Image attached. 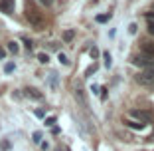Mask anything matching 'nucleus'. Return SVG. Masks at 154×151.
I'll return each instance as SVG.
<instances>
[{"instance_id":"26","label":"nucleus","mask_w":154,"mask_h":151,"mask_svg":"<svg viewBox=\"0 0 154 151\" xmlns=\"http://www.w3.org/2000/svg\"><path fill=\"white\" fill-rule=\"evenodd\" d=\"M40 145H42V149H48V147H50V143H48V141H42Z\"/></svg>"},{"instance_id":"12","label":"nucleus","mask_w":154,"mask_h":151,"mask_svg":"<svg viewBox=\"0 0 154 151\" xmlns=\"http://www.w3.org/2000/svg\"><path fill=\"white\" fill-rule=\"evenodd\" d=\"M14 70H16V64H14V62H6L4 64V74H12Z\"/></svg>"},{"instance_id":"5","label":"nucleus","mask_w":154,"mask_h":151,"mask_svg":"<svg viewBox=\"0 0 154 151\" xmlns=\"http://www.w3.org/2000/svg\"><path fill=\"white\" fill-rule=\"evenodd\" d=\"M131 115L136 117V119H140V121H150V119H152V115H150L148 111H142V110H132Z\"/></svg>"},{"instance_id":"7","label":"nucleus","mask_w":154,"mask_h":151,"mask_svg":"<svg viewBox=\"0 0 154 151\" xmlns=\"http://www.w3.org/2000/svg\"><path fill=\"white\" fill-rule=\"evenodd\" d=\"M24 92H26V96L28 97H32V100H42V92L40 90H36V87H26V90H24Z\"/></svg>"},{"instance_id":"16","label":"nucleus","mask_w":154,"mask_h":151,"mask_svg":"<svg viewBox=\"0 0 154 151\" xmlns=\"http://www.w3.org/2000/svg\"><path fill=\"white\" fill-rule=\"evenodd\" d=\"M57 60H59V62H61V64H63V66H69V64H71V62H69V60H67V56H65V54H61V52H59V54H57Z\"/></svg>"},{"instance_id":"21","label":"nucleus","mask_w":154,"mask_h":151,"mask_svg":"<svg viewBox=\"0 0 154 151\" xmlns=\"http://www.w3.org/2000/svg\"><path fill=\"white\" fill-rule=\"evenodd\" d=\"M136 30H138V26H136V24L132 22L131 26H128V32H131V34H136Z\"/></svg>"},{"instance_id":"18","label":"nucleus","mask_w":154,"mask_h":151,"mask_svg":"<svg viewBox=\"0 0 154 151\" xmlns=\"http://www.w3.org/2000/svg\"><path fill=\"white\" fill-rule=\"evenodd\" d=\"M55 121H57V117H55V115H50V117H45V121H44V123H45V125H50V127H51V125H54Z\"/></svg>"},{"instance_id":"20","label":"nucleus","mask_w":154,"mask_h":151,"mask_svg":"<svg viewBox=\"0 0 154 151\" xmlns=\"http://www.w3.org/2000/svg\"><path fill=\"white\" fill-rule=\"evenodd\" d=\"M89 54H91V58H93V60H95V58H99V50H97L95 46H93V48L89 50Z\"/></svg>"},{"instance_id":"24","label":"nucleus","mask_w":154,"mask_h":151,"mask_svg":"<svg viewBox=\"0 0 154 151\" xmlns=\"http://www.w3.org/2000/svg\"><path fill=\"white\" fill-rule=\"evenodd\" d=\"M24 46H26L28 50H32V40H24Z\"/></svg>"},{"instance_id":"27","label":"nucleus","mask_w":154,"mask_h":151,"mask_svg":"<svg viewBox=\"0 0 154 151\" xmlns=\"http://www.w3.org/2000/svg\"><path fill=\"white\" fill-rule=\"evenodd\" d=\"M6 58V50H2V48H0V60H4Z\"/></svg>"},{"instance_id":"23","label":"nucleus","mask_w":154,"mask_h":151,"mask_svg":"<svg viewBox=\"0 0 154 151\" xmlns=\"http://www.w3.org/2000/svg\"><path fill=\"white\" fill-rule=\"evenodd\" d=\"M2 149L8 151V149H10V141H6V139H4V141H2Z\"/></svg>"},{"instance_id":"25","label":"nucleus","mask_w":154,"mask_h":151,"mask_svg":"<svg viewBox=\"0 0 154 151\" xmlns=\"http://www.w3.org/2000/svg\"><path fill=\"white\" fill-rule=\"evenodd\" d=\"M148 34H154V22H148Z\"/></svg>"},{"instance_id":"1","label":"nucleus","mask_w":154,"mask_h":151,"mask_svg":"<svg viewBox=\"0 0 154 151\" xmlns=\"http://www.w3.org/2000/svg\"><path fill=\"white\" fill-rule=\"evenodd\" d=\"M26 20L32 24L36 30H45V18H44V14H42L40 8H38L34 2H30V0H26Z\"/></svg>"},{"instance_id":"15","label":"nucleus","mask_w":154,"mask_h":151,"mask_svg":"<svg viewBox=\"0 0 154 151\" xmlns=\"http://www.w3.org/2000/svg\"><path fill=\"white\" fill-rule=\"evenodd\" d=\"M38 62H40V64H48V62H50V56L42 52V54H38Z\"/></svg>"},{"instance_id":"19","label":"nucleus","mask_w":154,"mask_h":151,"mask_svg":"<svg viewBox=\"0 0 154 151\" xmlns=\"http://www.w3.org/2000/svg\"><path fill=\"white\" fill-rule=\"evenodd\" d=\"M32 141H34V143H42V133H40V131H34Z\"/></svg>"},{"instance_id":"9","label":"nucleus","mask_w":154,"mask_h":151,"mask_svg":"<svg viewBox=\"0 0 154 151\" xmlns=\"http://www.w3.org/2000/svg\"><path fill=\"white\" fill-rule=\"evenodd\" d=\"M127 125L131 129H136V131H142L146 127V123H142V121H127Z\"/></svg>"},{"instance_id":"14","label":"nucleus","mask_w":154,"mask_h":151,"mask_svg":"<svg viewBox=\"0 0 154 151\" xmlns=\"http://www.w3.org/2000/svg\"><path fill=\"white\" fill-rule=\"evenodd\" d=\"M109 18H111V14H99V16H95V20H97L99 24H105Z\"/></svg>"},{"instance_id":"8","label":"nucleus","mask_w":154,"mask_h":151,"mask_svg":"<svg viewBox=\"0 0 154 151\" xmlns=\"http://www.w3.org/2000/svg\"><path fill=\"white\" fill-rule=\"evenodd\" d=\"M142 52H144V56H150V58H154V44L152 42H142Z\"/></svg>"},{"instance_id":"6","label":"nucleus","mask_w":154,"mask_h":151,"mask_svg":"<svg viewBox=\"0 0 154 151\" xmlns=\"http://www.w3.org/2000/svg\"><path fill=\"white\" fill-rule=\"evenodd\" d=\"M0 10L4 14H12L14 12V0H0Z\"/></svg>"},{"instance_id":"3","label":"nucleus","mask_w":154,"mask_h":151,"mask_svg":"<svg viewBox=\"0 0 154 151\" xmlns=\"http://www.w3.org/2000/svg\"><path fill=\"white\" fill-rule=\"evenodd\" d=\"M134 66H140V68H150V66L154 64V58H150V56H144V54H140V56H134V58L131 60Z\"/></svg>"},{"instance_id":"4","label":"nucleus","mask_w":154,"mask_h":151,"mask_svg":"<svg viewBox=\"0 0 154 151\" xmlns=\"http://www.w3.org/2000/svg\"><path fill=\"white\" fill-rule=\"evenodd\" d=\"M73 96H75V101L81 107H87V96H85V90L83 87H75V94Z\"/></svg>"},{"instance_id":"28","label":"nucleus","mask_w":154,"mask_h":151,"mask_svg":"<svg viewBox=\"0 0 154 151\" xmlns=\"http://www.w3.org/2000/svg\"><path fill=\"white\" fill-rule=\"evenodd\" d=\"M40 2H42V4H45V6H50L51 2H54V0H40Z\"/></svg>"},{"instance_id":"11","label":"nucleus","mask_w":154,"mask_h":151,"mask_svg":"<svg viewBox=\"0 0 154 151\" xmlns=\"http://www.w3.org/2000/svg\"><path fill=\"white\" fill-rule=\"evenodd\" d=\"M103 60H105V66H107V68H111V66H113V58H111L109 52H103Z\"/></svg>"},{"instance_id":"29","label":"nucleus","mask_w":154,"mask_h":151,"mask_svg":"<svg viewBox=\"0 0 154 151\" xmlns=\"http://www.w3.org/2000/svg\"><path fill=\"white\" fill-rule=\"evenodd\" d=\"M146 18H154V12H146Z\"/></svg>"},{"instance_id":"17","label":"nucleus","mask_w":154,"mask_h":151,"mask_svg":"<svg viewBox=\"0 0 154 151\" xmlns=\"http://www.w3.org/2000/svg\"><path fill=\"white\" fill-rule=\"evenodd\" d=\"M50 82H51V87L55 90V87H57V74H55V72L50 74Z\"/></svg>"},{"instance_id":"10","label":"nucleus","mask_w":154,"mask_h":151,"mask_svg":"<svg viewBox=\"0 0 154 151\" xmlns=\"http://www.w3.org/2000/svg\"><path fill=\"white\" fill-rule=\"evenodd\" d=\"M8 52H12V54H18V52H20L18 42H8Z\"/></svg>"},{"instance_id":"2","label":"nucleus","mask_w":154,"mask_h":151,"mask_svg":"<svg viewBox=\"0 0 154 151\" xmlns=\"http://www.w3.org/2000/svg\"><path fill=\"white\" fill-rule=\"evenodd\" d=\"M134 80H136V84H140V86H148V87L154 86V74L152 72H146V70H142Z\"/></svg>"},{"instance_id":"13","label":"nucleus","mask_w":154,"mask_h":151,"mask_svg":"<svg viewBox=\"0 0 154 151\" xmlns=\"http://www.w3.org/2000/svg\"><path fill=\"white\" fill-rule=\"evenodd\" d=\"M73 36H75V30H65V32H63V40L65 42H71Z\"/></svg>"},{"instance_id":"22","label":"nucleus","mask_w":154,"mask_h":151,"mask_svg":"<svg viewBox=\"0 0 154 151\" xmlns=\"http://www.w3.org/2000/svg\"><path fill=\"white\" fill-rule=\"evenodd\" d=\"M34 113H36L38 117H45V111H44V110H36V111H34Z\"/></svg>"}]
</instances>
